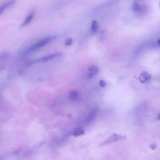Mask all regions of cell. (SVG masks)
<instances>
[{
    "instance_id": "cell-1",
    "label": "cell",
    "mask_w": 160,
    "mask_h": 160,
    "mask_svg": "<svg viewBox=\"0 0 160 160\" xmlns=\"http://www.w3.org/2000/svg\"><path fill=\"white\" fill-rule=\"evenodd\" d=\"M56 38H57L56 36H49V37H46L43 39H40L39 41H38L37 43L33 45L29 48L27 50L26 53H30L39 48H41L46 46L47 44H48L49 43L53 42V40H54Z\"/></svg>"
},
{
    "instance_id": "cell-2",
    "label": "cell",
    "mask_w": 160,
    "mask_h": 160,
    "mask_svg": "<svg viewBox=\"0 0 160 160\" xmlns=\"http://www.w3.org/2000/svg\"><path fill=\"white\" fill-rule=\"evenodd\" d=\"M132 10L135 13L143 15L148 13V7L145 5H141L139 2H134L132 5Z\"/></svg>"
},
{
    "instance_id": "cell-3",
    "label": "cell",
    "mask_w": 160,
    "mask_h": 160,
    "mask_svg": "<svg viewBox=\"0 0 160 160\" xmlns=\"http://www.w3.org/2000/svg\"><path fill=\"white\" fill-rule=\"evenodd\" d=\"M126 138V137L123 135H120L118 134H113L111 137H109V138H108L105 141H104L103 143H101L100 144L101 146H103V145H109V144L111 143H115L116 141H121V140H123Z\"/></svg>"
},
{
    "instance_id": "cell-4",
    "label": "cell",
    "mask_w": 160,
    "mask_h": 160,
    "mask_svg": "<svg viewBox=\"0 0 160 160\" xmlns=\"http://www.w3.org/2000/svg\"><path fill=\"white\" fill-rule=\"evenodd\" d=\"M62 53H56L54 54H51L50 55H47L46 57H43L40 58H38L34 61V63H37V62H48L51 60H53L54 59L58 58L60 56H61Z\"/></svg>"
},
{
    "instance_id": "cell-5",
    "label": "cell",
    "mask_w": 160,
    "mask_h": 160,
    "mask_svg": "<svg viewBox=\"0 0 160 160\" xmlns=\"http://www.w3.org/2000/svg\"><path fill=\"white\" fill-rule=\"evenodd\" d=\"M98 113V108H94L91 112L90 113V114L88 116V117L86 118V120H85V123L86 124H90L91 123H92L94 120L95 119V118H97V115Z\"/></svg>"
},
{
    "instance_id": "cell-6",
    "label": "cell",
    "mask_w": 160,
    "mask_h": 160,
    "mask_svg": "<svg viewBox=\"0 0 160 160\" xmlns=\"http://www.w3.org/2000/svg\"><path fill=\"white\" fill-rule=\"evenodd\" d=\"M151 79V75L146 71H143L140 74L138 79L141 83H145L150 81Z\"/></svg>"
},
{
    "instance_id": "cell-7",
    "label": "cell",
    "mask_w": 160,
    "mask_h": 160,
    "mask_svg": "<svg viewBox=\"0 0 160 160\" xmlns=\"http://www.w3.org/2000/svg\"><path fill=\"white\" fill-rule=\"evenodd\" d=\"M99 72V68L97 65H92L88 68V78L89 79L93 78L97 75Z\"/></svg>"
},
{
    "instance_id": "cell-8",
    "label": "cell",
    "mask_w": 160,
    "mask_h": 160,
    "mask_svg": "<svg viewBox=\"0 0 160 160\" xmlns=\"http://www.w3.org/2000/svg\"><path fill=\"white\" fill-rule=\"evenodd\" d=\"M35 15V11H32L28 16L27 17L25 18V20L23 21V22L22 23L21 26V27H23V26H25L28 25H29V24L32 21V20H33L34 18V17Z\"/></svg>"
},
{
    "instance_id": "cell-9",
    "label": "cell",
    "mask_w": 160,
    "mask_h": 160,
    "mask_svg": "<svg viewBox=\"0 0 160 160\" xmlns=\"http://www.w3.org/2000/svg\"><path fill=\"white\" fill-rule=\"evenodd\" d=\"M15 3L14 0H11V1H8L4 3L1 7H0V14H2L6 10L9 9L10 8L13 6Z\"/></svg>"
},
{
    "instance_id": "cell-10",
    "label": "cell",
    "mask_w": 160,
    "mask_h": 160,
    "mask_svg": "<svg viewBox=\"0 0 160 160\" xmlns=\"http://www.w3.org/2000/svg\"><path fill=\"white\" fill-rule=\"evenodd\" d=\"M78 97H79V94L78 91L75 90L71 91L69 93V98L72 101H75L78 100Z\"/></svg>"
},
{
    "instance_id": "cell-11",
    "label": "cell",
    "mask_w": 160,
    "mask_h": 160,
    "mask_svg": "<svg viewBox=\"0 0 160 160\" xmlns=\"http://www.w3.org/2000/svg\"><path fill=\"white\" fill-rule=\"evenodd\" d=\"M99 28V25L97 21L93 20L91 23V30L93 32V33H97L98 31Z\"/></svg>"
},
{
    "instance_id": "cell-12",
    "label": "cell",
    "mask_w": 160,
    "mask_h": 160,
    "mask_svg": "<svg viewBox=\"0 0 160 160\" xmlns=\"http://www.w3.org/2000/svg\"><path fill=\"white\" fill-rule=\"evenodd\" d=\"M84 134H85V131L82 128H76L74 131L73 135L74 136V137H79V136L83 135Z\"/></svg>"
},
{
    "instance_id": "cell-13",
    "label": "cell",
    "mask_w": 160,
    "mask_h": 160,
    "mask_svg": "<svg viewBox=\"0 0 160 160\" xmlns=\"http://www.w3.org/2000/svg\"><path fill=\"white\" fill-rule=\"evenodd\" d=\"M72 44H73V39L72 38H69L66 40V42H65V45L66 46H68L71 45Z\"/></svg>"
},
{
    "instance_id": "cell-14",
    "label": "cell",
    "mask_w": 160,
    "mask_h": 160,
    "mask_svg": "<svg viewBox=\"0 0 160 160\" xmlns=\"http://www.w3.org/2000/svg\"><path fill=\"white\" fill-rule=\"evenodd\" d=\"M99 84H100V86L101 87H103V88L105 87L106 86V83L105 81H104V80H103V79L100 80V81L99 82Z\"/></svg>"
},
{
    "instance_id": "cell-15",
    "label": "cell",
    "mask_w": 160,
    "mask_h": 160,
    "mask_svg": "<svg viewBox=\"0 0 160 160\" xmlns=\"http://www.w3.org/2000/svg\"><path fill=\"white\" fill-rule=\"evenodd\" d=\"M149 147H150V148H151V149L154 150V149H155L157 148V145H156V144H155V143L151 144V145L149 146Z\"/></svg>"
},
{
    "instance_id": "cell-16",
    "label": "cell",
    "mask_w": 160,
    "mask_h": 160,
    "mask_svg": "<svg viewBox=\"0 0 160 160\" xmlns=\"http://www.w3.org/2000/svg\"><path fill=\"white\" fill-rule=\"evenodd\" d=\"M157 45L159 47H160V38L158 39V40L157 41Z\"/></svg>"
},
{
    "instance_id": "cell-17",
    "label": "cell",
    "mask_w": 160,
    "mask_h": 160,
    "mask_svg": "<svg viewBox=\"0 0 160 160\" xmlns=\"http://www.w3.org/2000/svg\"><path fill=\"white\" fill-rule=\"evenodd\" d=\"M158 119L160 121V113H159L158 114Z\"/></svg>"
},
{
    "instance_id": "cell-18",
    "label": "cell",
    "mask_w": 160,
    "mask_h": 160,
    "mask_svg": "<svg viewBox=\"0 0 160 160\" xmlns=\"http://www.w3.org/2000/svg\"><path fill=\"white\" fill-rule=\"evenodd\" d=\"M141 0H134V2H141Z\"/></svg>"
},
{
    "instance_id": "cell-19",
    "label": "cell",
    "mask_w": 160,
    "mask_h": 160,
    "mask_svg": "<svg viewBox=\"0 0 160 160\" xmlns=\"http://www.w3.org/2000/svg\"><path fill=\"white\" fill-rule=\"evenodd\" d=\"M159 8H160V3H159Z\"/></svg>"
}]
</instances>
